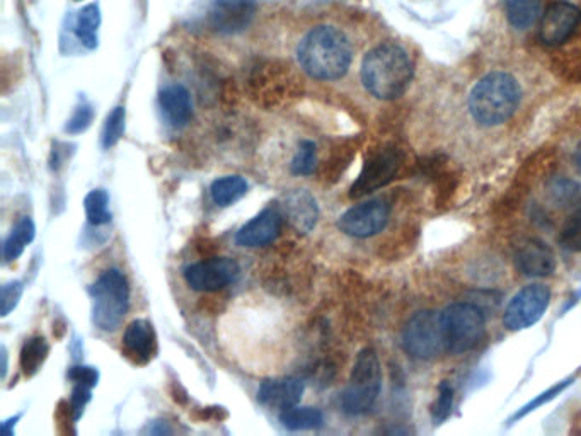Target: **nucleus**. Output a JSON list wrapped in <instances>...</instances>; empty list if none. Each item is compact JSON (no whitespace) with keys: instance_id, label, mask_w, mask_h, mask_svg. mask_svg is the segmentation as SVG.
<instances>
[{"instance_id":"ddd939ff","label":"nucleus","mask_w":581,"mask_h":436,"mask_svg":"<svg viewBox=\"0 0 581 436\" xmlns=\"http://www.w3.org/2000/svg\"><path fill=\"white\" fill-rule=\"evenodd\" d=\"M256 0H213L208 24L220 35H236L253 21Z\"/></svg>"},{"instance_id":"4be33fe9","label":"nucleus","mask_w":581,"mask_h":436,"mask_svg":"<svg viewBox=\"0 0 581 436\" xmlns=\"http://www.w3.org/2000/svg\"><path fill=\"white\" fill-rule=\"evenodd\" d=\"M36 236L35 222L29 217H23L18 224L14 225L11 234L4 242V259L6 263H12L24 253L26 246H29Z\"/></svg>"},{"instance_id":"f3484780","label":"nucleus","mask_w":581,"mask_h":436,"mask_svg":"<svg viewBox=\"0 0 581 436\" xmlns=\"http://www.w3.org/2000/svg\"><path fill=\"white\" fill-rule=\"evenodd\" d=\"M515 264L524 275L544 278L553 275L556 268L553 249L539 239H527L515 251Z\"/></svg>"},{"instance_id":"2f4dec72","label":"nucleus","mask_w":581,"mask_h":436,"mask_svg":"<svg viewBox=\"0 0 581 436\" xmlns=\"http://www.w3.org/2000/svg\"><path fill=\"white\" fill-rule=\"evenodd\" d=\"M91 391H93V387L75 384L74 391H72V397H70V406H72V411H74L75 419H77V421H79L82 414H84L87 402L91 401Z\"/></svg>"},{"instance_id":"bb28decb","label":"nucleus","mask_w":581,"mask_h":436,"mask_svg":"<svg viewBox=\"0 0 581 436\" xmlns=\"http://www.w3.org/2000/svg\"><path fill=\"white\" fill-rule=\"evenodd\" d=\"M316 167V144H314V142H309V140H304V142L300 144L297 154L294 155V159H292L290 169H292V173L297 174V176H309V174L316 171Z\"/></svg>"},{"instance_id":"f704fd0d","label":"nucleus","mask_w":581,"mask_h":436,"mask_svg":"<svg viewBox=\"0 0 581 436\" xmlns=\"http://www.w3.org/2000/svg\"><path fill=\"white\" fill-rule=\"evenodd\" d=\"M7 373V351L6 346H2V379H6Z\"/></svg>"},{"instance_id":"dca6fc26","label":"nucleus","mask_w":581,"mask_h":436,"mask_svg":"<svg viewBox=\"0 0 581 436\" xmlns=\"http://www.w3.org/2000/svg\"><path fill=\"white\" fill-rule=\"evenodd\" d=\"M123 353L135 365H147L157 355L154 327L145 319L130 322L123 336Z\"/></svg>"},{"instance_id":"c85d7f7f","label":"nucleus","mask_w":581,"mask_h":436,"mask_svg":"<svg viewBox=\"0 0 581 436\" xmlns=\"http://www.w3.org/2000/svg\"><path fill=\"white\" fill-rule=\"evenodd\" d=\"M561 244H563L566 249H570L573 253H580L581 251V210L573 213L566 224H564L563 230H561Z\"/></svg>"},{"instance_id":"20e7f679","label":"nucleus","mask_w":581,"mask_h":436,"mask_svg":"<svg viewBox=\"0 0 581 436\" xmlns=\"http://www.w3.org/2000/svg\"><path fill=\"white\" fill-rule=\"evenodd\" d=\"M93 299L94 326L104 333H115L125 319L130 305L127 276L120 270L104 271L89 288Z\"/></svg>"},{"instance_id":"a878e982","label":"nucleus","mask_w":581,"mask_h":436,"mask_svg":"<svg viewBox=\"0 0 581 436\" xmlns=\"http://www.w3.org/2000/svg\"><path fill=\"white\" fill-rule=\"evenodd\" d=\"M89 224L104 225L111 222L110 195L104 190H94L84 200Z\"/></svg>"},{"instance_id":"423d86ee","label":"nucleus","mask_w":581,"mask_h":436,"mask_svg":"<svg viewBox=\"0 0 581 436\" xmlns=\"http://www.w3.org/2000/svg\"><path fill=\"white\" fill-rule=\"evenodd\" d=\"M447 351L464 353L481 343L484 336L483 312L472 304H454L440 314Z\"/></svg>"},{"instance_id":"2eb2a0df","label":"nucleus","mask_w":581,"mask_h":436,"mask_svg":"<svg viewBox=\"0 0 581 436\" xmlns=\"http://www.w3.org/2000/svg\"><path fill=\"white\" fill-rule=\"evenodd\" d=\"M305 384L297 377L287 379L266 380L259 387L258 401L270 411L283 413L287 409L294 408L304 396Z\"/></svg>"},{"instance_id":"393cba45","label":"nucleus","mask_w":581,"mask_h":436,"mask_svg":"<svg viewBox=\"0 0 581 436\" xmlns=\"http://www.w3.org/2000/svg\"><path fill=\"white\" fill-rule=\"evenodd\" d=\"M99 24H101V14L96 4L84 7L75 21V35L89 50L98 46Z\"/></svg>"},{"instance_id":"4468645a","label":"nucleus","mask_w":581,"mask_h":436,"mask_svg":"<svg viewBox=\"0 0 581 436\" xmlns=\"http://www.w3.org/2000/svg\"><path fill=\"white\" fill-rule=\"evenodd\" d=\"M283 215L278 208H266L248 224L242 225L236 234L241 247H263L277 241L282 232Z\"/></svg>"},{"instance_id":"b1692460","label":"nucleus","mask_w":581,"mask_h":436,"mask_svg":"<svg viewBox=\"0 0 581 436\" xmlns=\"http://www.w3.org/2000/svg\"><path fill=\"white\" fill-rule=\"evenodd\" d=\"M48 353H50V348H48L47 339L41 338V336L28 339L24 343L21 358H19L24 375L33 377L40 372L43 363L47 362Z\"/></svg>"},{"instance_id":"c9c22d12","label":"nucleus","mask_w":581,"mask_h":436,"mask_svg":"<svg viewBox=\"0 0 581 436\" xmlns=\"http://www.w3.org/2000/svg\"><path fill=\"white\" fill-rule=\"evenodd\" d=\"M575 162H576V166L580 167V169H581V144L578 145V149H576Z\"/></svg>"},{"instance_id":"5701e85b","label":"nucleus","mask_w":581,"mask_h":436,"mask_svg":"<svg viewBox=\"0 0 581 436\" xmlns=\"http://www.w3.org/2000/svg\"><path fill=\"white\" fill-rule=\"evenodd\" d=\"M280 423L290 431L317 430L324 425V416L317 408H294L280 413Z\"/></svg>"},{"instance_id":"f257e3e1","label":"nucleus","mask_w":581,"mask_h":436,"mask_svg":"<svg viewBox=\"0 0 581 436\" xmlns=\"http://www.w3.org/2000/svg\"><path fill=\"white\" fill-rule=\"evenodd\" d=\"M297 62L316 81H338L350 69L353 48L345 31L331 24L309 29L297 45Z\"/></svg>"},{"instance_id":"0eeeda50","label":"nucleus","mask_w":581,"mask_h":436,"mask_svg":"<svg viewBox=\"0 0 581 436\" xmlns=\"http://www.w3.org/2000/svg\"><path fill=\"white\" fill-rule=\"evenodd\" d=\"M403 348L416 360H433L447 351L442 319L435 310H421L403 329Z\"/></svg>"},{"instance_id":"72a5a7b5","label":"nucleus","mask_w":581,"mask_h":436,"mask_svg":"<svg viewBox=\"0 0 581 436\" xmlns=\"http://www.w3.org/2000/svg\"><path fill=\"white\" fill-rule=\"evenodd\" d=\"M452 401H454V392L450 389V385L442 384L440 396H438L437 404H435V409H433V414H435L437 421H442V419L449 416L450 409H452Z\"/></svg>"},{"instance_id":"6ab92c4d","label":"nucleus","mask_w":581,"mask_h":436,"mask_svg":"<svg viewBox=\"0 0 581 436\" xmlns=\"http://www.w3.org/2000/svg\"><path fill=\"white\" fill-rule=\"evenodd\" d=\"M159 106L167 123L173 128L186 127L193 116L190 91L181 84L164 87L159 94Z\"/></svg>"},{"instance_id":"cd10ccee","label":"nucleus","mask_w":581,"mask_h":436,"mask_svg":"<svg viewBox=\"0 0 581 436\" xmlns=\"http://www.w3.org/2000/svg\"><path fill=\"white\" fill-rule=\"evenodd\" d=\"M125 133V108L113 109L108 118H106V123H104L103 128V147L104 149H111L115 147L118 142H120L121 137Z\"/></svg>"},{"instance_id":"7ed1b4c3","label":"nucleus","mask_w":581,"mask_h":436,"mask_svg":"<svg viewBox=\"0 0 581 436\" xmlns=\"http://www.w3.org/2000/svg\"><path fill=\"white\" fill-rule=\"evenodd\" d=\"M520 87L512 75L493 72L474 86L469 96L472 118L484 127H496L512 118L520 103Z\"/></svg>"},{"instance_id":"7c9ffc66","label":"nucleus","mask_w":581,"mask_h":436,"mask_svg":"<svg viewBox=\"0 0 581 436\" xmlns=\"http://www.w3.org/2000/svg\"><path fill=\"white\" fill-rule=\"evenodd\" d=\"M93 118L94 111L89 104L77 106L74 115H72L69 123H67V127H65V132L70 133V135H77V133L86 132L87 128L91 127Z\"/></svg>"},{"instance_id":"f03ea898","label":"nucleus","mask_w":581,"mask_h":436,"mask_svg":"<svg viewBox=\"0 0 581 436\" xmlns=\"http://www.w3.org/2000/svg\"><path fill=\"white\" fill-rule=\"evenodd\" d=\"M362 82L377 99H396L408 89L413 79V64L408 53L394 43L372 48L362 62Z\"/></svg>"},{"instance_id":"473e14b6","label":"nucleus","mask_w":581,"mask_h":436,"mask_svg":"<svg viewBox=\"0 0 581 436\" xmlns=\"http://www.w3.org/2000/svg\"><path fill=\"white\" fill-rule=\"evenodd\" d=\"M69 379L74 384L87 385V387H96L99 380V372L93 367H72L69 370Z\"/></svg>"},{"instance_id":"a211bd4d","label":"nucleus","mask_w":581,"mask_h":436,"mask_svg":"<svg viewBox=\"0 0 581 436\" xmlns=\"http://www.w3.org/2000/svg\"><path fill=\"white\" fill-rule=\"evenodd\" d=\"M283 212L288 222L302 234H309L317 224L319 207L314 196L305 190L290 191L283 198Z\"/></svg>"},{"instance_id":"9d476101","label":"nucleus","mask_w":581,"mask_h":436,"mask_svg":"<svg viewBox=\"0 0 581 436\" xmlns=\"http://www.w3.org/2000/svg\"><path fill=\"white\" fill-rule=\"evenodd\" d=\"M241 273L239 264L231 258H212L191 264L185 270L188 287L196 292H217L236 282Z\"/></svg>"},{"instance_id":"1a4fd4ad","label":"nucleus","mask_w":581,"mask_h":436,"mask_svg":"<svg viewBox=\"0 0 581 436\" xmlns=\"http://www.w3.org/2000/svg\"><path fill=\"white\" fill-rule=\"evenodd\" d=\"M551 299V292L546 285H529L524 290L513 297L505 310V326L510 331H522L527 327L534 326L539 321Z\"/></svg>"},{"instance_id":"aec40b11","label":"nucleus","mask_w":581,"mask_h":436,"mask_svg":"<svg viewBox=\"0 0 581 436\" xmlns=\"http://www.w3.org/2000/svg\"><path fill=\"white\" fill-rule=\"evenodd\" d=\"M249 184L241 176H225V178L215 179L210 188V196L213 203L219 207H232L234 203L242 200L248 193Z\"/></svg>"},{"instance_id":"412c9836","label":"nucleus","mask_w":581,"mask_h":436,"mask_svg":"<svg viewBox=\"0 0 581 436\" xmlns=\"http://www.w3.org/2000/svg\"><path fill=\"white\" fill-rule=\"evenodd\" d=\"M542 0H505L508 23L518 31L529 29L541 16Z\"/></svg>"},{"instance_id":"9b49d317","label":"nucleus","mask_w":581,"mask_h":436,"mask_svg":"<svg viewBox=\"0 0 581 436\" xmlns=\"http://www.w3.org/2000/svg\"><path fill=\"white\" fill-rule=\"evenodd\" d=\"M399 162H401V154L396 149L387 147V149L377 150L369 161L365 162L362 173L351 186V198H362L386 186L397 173Z\"/></svg>"},{"instance_id":"c756f323","label":"nucleus","mask_w":581,"mask_h":436,"mask_svg":"<svg viewBox=\"0 0 581 436\" xmlns=\"http://www.w3.org/2000/svg\"><path fill=\"white\" fill-rule=\"evenodd\" d=\"M23 293L24 285L21 282H9L2 287V292H0V314L2 317L9 316L12 310L18 307Z\"/></svg>"},{"instance_id":"f8f14e48","label":"nucleus","mask_w":581,"mask_h":436,"mask_svg":"<svg viewBox=\"0 0 581 436\" xmlns=\"http://www.w3.org/2000/svg\"><path fill=\"white\" fill-rule=\"evenodd\" d=\"M581 23V11L570 2H556L547 7L539 24V38L547 46L563 45Z\"/></svg>"},{"instance_id":"6e6552de","label":"nucleus","mask_w":581,"mask_h":436,"mask_svg":"<svg viewBox=\"0 0 581 436\" xmlns=\"http://www.w3.org/2000/svg\"><path fill=\"white\" fill-rule=\"evenodd\" d=\"M389 215V203L382 198H374L343 213L338 220V227L346 236L367 239L384 230L389 222Z\"/></svg>"},{"instance_id":"39448f33","label":"nucleus","mask_w":581,"mask_h":436,"mask_svg":"<svg viewBox=\"0 0 581 436\" xmlns=\"http://www.w3.org/2000/svg\"><path fill=\"white\" fill-rule=\"evenodd\" d=\"M382 389V368H380L379 356L374 350L360 351L353 372H351L350 384L346 385L345 392L341 396L343 411L350 416H362L374 408L375 401Z\"/></svg>"}]
</instances>
